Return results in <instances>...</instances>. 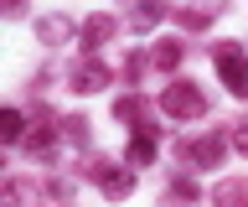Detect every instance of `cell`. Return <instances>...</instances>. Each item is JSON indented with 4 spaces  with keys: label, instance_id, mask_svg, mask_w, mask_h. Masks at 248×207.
I'll return each mask as SVG.
<instances>
[{
    "label": "cell",
    "instance_id": "cell-5",
    "mask_svg": "<svg viewBox=\"0 0 248 207\" xmlns=\"http://www.w3.org/2000/svg\"><path fill=\"white\" fill-rule=\"evenodd\" d=\"M21 125H26V119H21L16 109H5V114H0V135H5V140H21Z\"/></svg>",
    "mask_w": 248,
    "mask_h": 207
},
{
    "label": "cell",
    "instance_id": "cell-4",
    "mask_svg": "<svg viewBox=\"0 0 248 207\" xmlns=\"http://www.w3.org/2000/svg\"><path fill=\"white\" fill-rule=\"evenodd\" d=\"M129 187H135L129 171H104V191H108V197H129Z\"/></svg>",
    "mask_w": 248,
    "mask_h": 207
},
{
    "label": "cell",
    "instance_id": "cell-9",
    "mask_svg": "<svg viewBox=\"0 0 248 207\" xmlns=\"http://www.w3.org/2000/svg\"><path fill=\"white\" fill-rule=\"evenodd\" d=\"M238 150H248V129H238Z\"/></svg>",
    "mask_w": 248,
    "mask_h": 207
},
{
    "label": "cell",
    "instance_id": "cell-2",
    "mask_svg": "<svg viewBox=\"0 0 248 207\" xmlns=\"http://www.w3.org/2000/svg\"><path fill=\"white\" fill-rule=\"evenodd\" d=\"M166 114H202V94L191 83H166Z\"/></svg>",
    "mask_w": 248,
    "mask_h": 207
},
{
    "label": "cell",
    "instance_id": "cell-7",
    "mask_svg": "<svg viewBox=\"0 0 248 207\" xmlns=\"http://www.w3.org/2000/svg\"><path fill=\"white\" fill-rule=\"evenodd\" d=\"M176 57H181V47H170V42H160V47H155V63H160V67H170Z\"/></svg>",
    "mask_w": 248,
    "mask_h": 207
},
{
    "label": "cell",
    "instance_id": "cell-8",
    "mask_svg": "<svg viewBox=\"0 0 248 207\" xmlns=\"http://www.w3.org/2000/svg\"><path fill=\"white\" fill-rule=\"evenodd\" d=\"M191 156H197V160H217V156H222V145H217V140H202Z\"/></svg>",
    "mask_w": 248,
    "mask_h": 207
},
{
    "label": "cell",
    "instance_id": "cell-3",
    "mask_svg": "<svg viewBox=\"0 0 248 207\" xmlns=\"http://www.w3.org/2000/svg\"><path fill=\"white\" fill-rule=\"evenodd\" d=\"M104 78H108L104 67L88 63V67H78V83H73V88H78V94H93V88H104Z\"/></svg>",
    "mask_w": 248,
    "mask_h": 207
},
{
    "label": "cell",
    "instance_id": "cell-6",
    "mask_svg": "<svg viewBox=\"0 0 248 207\" xmlns=\"http://www.w3.org/2000/svg\"><path fill=\"white\" fill-rule=\"evenodd\" d=\"M150 156H155V140H150V135H140V140L129 145V160H135V166H145Z\"/></svg>",
    "mask_w": 248,
    "mask_h": 207
},
{
    "label": "cell",
    "instance_id": "cell-1",
    "mask_svg": "<svg viewBox=\"0 0 248 207\" xmlns=\"http://www.w3.org/2000/svg\"><path fill=\"white\" fill-rule=\"evenodd\" d=\"M217 73H222V83H228V94L248 98V57L238 47H222V52H217Z\"/></svg>",
    "mask_w": 248,
    "mask_h": 207
}]
</instances>
